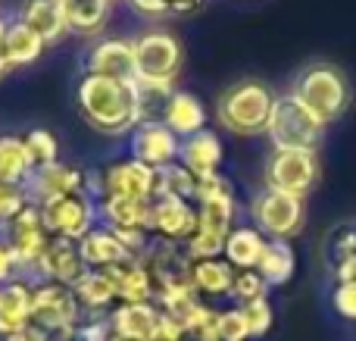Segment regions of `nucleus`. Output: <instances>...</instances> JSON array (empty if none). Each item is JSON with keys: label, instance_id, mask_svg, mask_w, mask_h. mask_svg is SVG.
<instances>
[{"label": "nucleus", "instance_id": "obj_1", "mask_svg": "<svg viewBox=\"0 0 356 341\" xmlns=\"http://www.w3.org/2000/svg\"><path fill=\"white\" fill-rule=\"evenodd\" d=\"M79 113L91 129L104 135H131L141 122V106H138V85L135 81L104 79V75H81L79 91Z\"/></svg>", "mask_w": 356, "mask_h": 341}, {"label": "nucleus", "instance_id": "obj_2", "mask_svg": "<svg viewBox=\"0 0 356 341\" xmlns=\"http://www.w3.org/2000/svg\"><path fill=\"white\" fill-rule=\"evenodd\" d=\"M291 97L325 129L334 119L344 116V110L350 106V81L332 63H316L307 66L291 85Z\"/></svg>", "mask_w": 356, "mask_h": 341}, {"label": "nucleus", "instance_id": "obj_3", "mask_svg": "<svg viewBox=\"0 0 356 341\" xmlns=\"http://www.w3.org/2000/svg\"><path fill=\"white\" fill-rule=\"evenodd\" d=\"M272 104H275V94L263 81L247 79L222 91L219 104H216V119L232 135H259L269 125Z\"/></svg>", "mask_w": 356, "mask_h": 341}, {"label": "nucleus", "instance_id": "obj_4", "mask_svg": "<svg viewBox=\"0 0 356 341\" xmlns=\"http://www.w3.org/2000/svg\"><path fill=\"white\" fill-rule=\"evenodd\" d=\"M85 323V310H81L79 298L69 285L60 282H38L31 292V329L44 341H56L75 326Z\"/></svg>", "mask_w": 356, "mask_h": 341}, {"label": "nucleus", "instance_id": "obj_5", "mask_svg": "<svg viewBox=\"0 0 356 341\" xmlns=\"http://www.w3.org/2000/svg\"><path fill=\"white\" fill-rule=\"evenodd\" d=\"M322 132L325 129L291 94H278L275 97L269 125H266V135L272 138L275 150H319Z\"/></svg>", "mask_w": 356, "mask_h": 341}, {"label": "nucleus", "instance_id": "obj_6", "mask_svg": "<svg viewBox=\"0 0 356 341\" xmlns=\"http://www.w3.org/2000/svg\"><path fill=\"white\" fill-rule=\"evenodd\" d=\"M184 63L181 41L166 29H147L135 38V79L175 85Z\"/></svg>", "mask_w": 356, "mask_h": 341}, {"label": "nucleus", "instance_id": "obj_7", "mask_svg": "<svg viewBox=\"0 0 356 341\" xmlns=\"http://www.w3.org/2000/svg\"><path fill=\"white\" fill-rule=\"evenodd\" d=\"M250 216L269 241H288L307 223V207H303V198L263 188L250 204Z\"/></svg>", "mask_w": 356, "mask_h": 341}, {"label": "nucleus", "instance_id": "obj_8", "mask_svg": "<svg viewBox=\"0 0 356 341\" xmlns=\"http://www.w3.org/2000/svg\"><path fill=\"white\" fill-rule=\"evenodd\" d=\"M319 154L316 150H272L266 160V188L307 198L319 182Z\"/></svg>", "mask_w": 356, "mask_h": 341}, {"label": "nucleus", "instance_id": "obj_9", "mask_svg": "<svg viewBox=\"0 0 356 341\" xmlns=\"http://www.w3.org/2000/svg\"><path fill=\"white\" fill-rule=\"evenodd\" d=\"M3 241H6V248L13 251V260H16V267H19V279L31 282L38 260H41L44 248L50 244V232L41 219V207L29 204L13 223H6ZM31 285H35V282H31Z\"/></svg>", "mask_w": 356, "mask_h": 341}, {"label": "nucleus", "instance_id": "obj_10", "mask_svg": "<svg viewBox=\"0 0 356 341\" xmlns=\"http://www.w3.org/2000/svg\"><path fill=\"white\" fill-rule=\"evenodd\" d=\"M41 219H44V225H47L50 238H66V241H81L88 232H94L100 225L97 200L85 191L44 204Z\"/></svg>", "mask_w": 356, "mask_h": 341}, {"label": "nucleus", "instance_id": "obj_11", "mask_svg": "<svg viewBox=\"0 0 356 341\" xmlns=\"http://www.w3.org/2000/svg\"><path fill=\"white\" fill-rule=\"evenodd\" d=\"M141 263L147 267L156 292H163V288H175V285H191V267H194V260L188 257L184 244L163 241V238H150V244L141 254Z\"/></svg>", "mask_w": 356, "mask_h": 341}, {"label": "nucleus", "instance_id": "obj_12", "mask_svg": "<svg viewBox=\"0 0 356 341\" xmlns=\"http://www.w3.org/2000/svg\"><path fill=\"white\" fill-rule=\"evenodd\" d=\"M104 198L156 200V169H150L147 163L135 160V157L110 163L104 169Z\"/></svg>", "mask_w": 356, "mask_h": 341}, {"label": "nucleus", "instance_id": "obj_13", "mask_svg": "<svg viewBox=\"0 0 356 341\" xmlns=\"http://www.w3.org/2000/svg\"><path fill=\"white\" fill-rule=\"evenodd\" d=\"M131 157L147 163L150 169H166L178 163V150H181V138L169 129L166 122H138L131 132Z\"/></svg>", "mask_w": 356, "mask_h": 341}, {"label": "nucleus", "instance_id": "obj_14", "mask_svg": "<svg viewBox=\"0 0 356 341\" xmlns=\"http://www.w3.org/2000/svg\"><path fill=\"white\" fill-rule=\"evenodd\" d=\"M88 273V263L79 251V241H66V238H50V244L44 248L41 260L35 267L31 282H60V285L72 288L81 276Z\"/></svg>", "mask_w": 356, "mask_h": 341}, {"label": "nucleus", "instance_id": "obj_15", "mask_svg": "<svg viewBox=\"0 0 356 341\" xmlns=\"http://www.w3.org/2000/svg\"><path fill=\"white\" fill-rule=\"evenodd\" d=\"M197 232V204L181 198H163L154 200V213H150V235L163 238L172 244H188V238Z\"/></svg>", "mask_w": 356, "mask_h": 341}, {"label": "nucleus", "instance_id": "obj_16", "mask_svg": "<svg viewBox=\"0 0 356 341\" xmlns=\"http://www.w3.org/2000/svg\"><path fill=\"white\" fill-rule=\"evenodd\" d=\"M25 191H29V200L35 207L69 198V194H81L85 191V169H75L63 160L50 163V166L35 169V175L25 182Z\"/></svg>", "mask_w": 356, "mask_h": 341}, {"label": "nucleus", "instance_id": "obj_17", "mask_svg": "<svg viewBox=\"0 0 356 341\" xmlns=\"http://www.w3.org/2000/svg\"><path fill=\"white\" fill-rule=\"evenodd\" d=\"M88 75L135 81V38H104L85 56Z\"/></svg>", "mask_w": 356, "mask_h": 341}, {"label": "nucleus", "instance_id": "obj_18", "mask_svg": "<svg viewBox=\"0 0 356 341\" xmlns=\"http://www.w3.org/2000/svg\"><path fill=\"white\" fill-rule=\"evenodd\" d=\"M31 292H35V285L25 279H13L6 285H0V341L29 329Z\"/></svg>", "mask_w": 356, "mask_h": 341}, {"label": "nucleus", "instance_id": "obj_19", "mask_svg": "<svg viewBox=\"0 0 356 341\" xmlns=\"http://www.w3.org/2000/svg\"><path fill=\"white\" fill-rule=\"evenodd\" d=\"M104 273L113 279L119 304H154L156 288H154V279H150L147 267L141 263V257L125 260L113 269H104Z\"/></svg>", "mask_w": 356, "mask_h": 341}, {"label": "nucleus", "instance_id": "obj_20", "mask_svg": "<svg viewBox=\"0 0 356 341\" xmlns=\"http://www.w3.org/2000/svg\"><path fill=\"white\" fill-rule=\"evenodd\" d=\"M178 163L184 169L197 175V179H207L216 175L222 166V141L216 132L203 129L191 138H181V150H178Z\"/></svg>", "mask_w": 356, "mask_h": 341}, {"label": "nucleus", "instance_id": "obj_21", "mask_svg": "<svg viewBox=\"0 0 356 341\" xmlns=\"http://www.w3.org/2000/svg\"><path fill=\"white\" fill-rule=\"evenodd\" d=\"M72 292H75V298H79L81 310H85V319L110 317L119 304L113 279L104 273V269H88V273L72 285Z\"/></svg>", "mask_w": 356, "mask_h": 341}, {"label": "nucleus", "instance_id": "obj_22", "mask_svg": "<svg viewBox=\"0 0 356 341\" xmlns=\"http://www.w3.org/2000/svg\"><path fill=\"white\" fill-rule=\"evenodd\" d=\"M79 251H81V257H85L88 269H113L125 260H135V254H131L116 238V232L106 229V225H97L94 232H88L79 241Z\"/></svg>", "mask_w": 356, "mask_h": 341}, {"label": "nucleus", "instance_id": "obj_23", "mask_svg": "<svg viewBox=\"0 0 356 341\" xmlns=\"http://www.w3.org/2000/svg\"><path fill=\"white\" fill-rule=\"evenodd\" d=\"M19 19H22L29 29H35L38 35L47 41V47L69 35V19H66L63 0H25Z\"/></svg>", "mask_w": 356, "mask_h": 341}, {"label": "nucleus", "instance_id": "obj_24", "mask_svg": "<svg viewBox=\"0 0 356 341\" xmlns=\"http://www.w3.org/2000/svg\"><path fill=\"white\" fill-rule=\"evenodd\" d=\"M163 310L156 304H116L110 313L113 335H125L135 341H154Z\"/></svg>", "mask_w": 356, "mask_h": 341}, {"label": "nucleus", "instance_id": "obj_25", "mask_svg": "<svg viewBox=\"0 0 356 341\" xmlns=\"http://www.w3.org/2000/svg\"><path fill=\"white\" fill-rule=\"evenodd\" d=\"M150 213H154V200H131V198H104V200H97L100 225H106V229L150 232Z\"/></svg>", "mask_w": 356, "mask_h": 341}, {"label": "nucleus", "instance_id": "obj_26", "mask_svg": "<svg viewBox=\"0 0 356 341\" xmlns=\"http://www.w3.org/2000/svg\"><path fill=\"white\" fill-rule=\"evenodd\" d=\"M3 50H6L10 66L13 69H22V66H31V63L41 60V54L47 50V41H44L35 29H29V25L16 16V19H6Z\"/></svg>", "mask_w": 356, "mask_h": 341}, {"label": "nucleus", "instance_id": "obj_27", "mask_svg": "<svg viewBox=\"0 0 356 341\" xmlns=\"http://www.w3.org/2000/svg\"><path fill=\"white\" fill-rule=\"evenodd\" d=\"M238 269L225 260V257H213V260H194L191 267V285L200 298H228L234 285Z\"/></svg>", "mask_w": 356, "mask_h": 341}, {"label": "nucleus", "instance_id": "obj_28", "mask_svg": "<svg viewBox=\"0 0 356 341\" xmlns=\"http://www.w3.org/2000/svg\"><path fill=\"white\" fill-rule=\"evenodd\" d=\"M163 122H166L178 138H191V135H197V132L207 129V106H203V100L197 97V94L178 91V88H175L172 100H169V106H166Z\"/></svg>", "mask_w": 356, "mask_h": 341}, {"label": "nucleus", "instance_id": "obj_29", "mask_svg": "<svg viewBox=\"0 0 356 341\" xmlns=\"http://www.w3.org/2000/svg\"><path fill=\"white\" fill-rule=\"evenodd\" d=\"M266 241H269V238H266L257 225H238V229H232V235L225 238L222 257H225L234 269H257L259 260H263Z\"/></svg>", "mask_w": 356, "mask_h": 341}, {"label": "nucleus", "instance_id": "obj_30", "mask_svg": "<svg viewBox=\"0 0 356 341\" xmlns=\"http://www.w3.org/2000/svg\"><path fill=\"white\" fill-rule=\"evenodd\" d=\"M35 175V160L22 135H0V182L25 185Z\"/></svg>", "mask_w": 356, "mask_h": 341}, {"label": "nucleus", "instance_id": "obj_31", "mask_svg": "<svg viewBox=\"0 0 356 341\" xmlns=\"http://www.w3.org/2000/svg\"><path fill=\"white\" fill-rule=\"evenodd\" d=\"M63 6H66L69 31H79V35L100 31L113 13L110 0H63Z\"/></svg>", "mask_w": 356, "mask_h": 341}, {"label": "nucleus", "instance_id": "obj_32", "mask_svg": "<svg viewBox=\"0 0 356 341\" xmlns=\"http://www.w3.org/2000/svg\"><path fill=\"white\" fill-rule=\"evenodd\" d=\"M297 269V257H294V248L288 241H266V251H263V260H259L257 273L266 279V285H284L291 282Z\"/></svg>", "mask_w": 356, "mask_h": 341}, {"label": "nucleus", "instance_id": "obj_33", "mask_svg": "<svg viewBox=\"0 0 356 341\" xmlns=\"http://www.w3.org/2000/svg\"><path fill=\"white\" fill-rule=\"evenodd\" d=\"M197 229L213 232L219 238H228L234 229V194L209 198L197 204Z\"/></svg>", "mask_w": 356, "mask_h": 341}, {"label": "nucleus", "instance_id": "obj_34", "mask_svg": "<svg viewBox=\"0 0 356 341\" xmlns=\"http://www.w3.org/2000/svg\"><path fill=\"white\" fill-rule=\"evenodd\" d=\"M138 106H141V122H163L166 106L175 94V85L169 81H138Z\"/></svg>", "mask_w": 356, "mask_h": 341}, {"label": "nucleus", "instance_id": "obj_35", "mask_svg": "<svg viewBox=\"0 0 356 341\" xmlns=\"http://www.w3.org/2000/svg\"><path fill=\"white\" fill-rule=\"evenodd\" d=\"M181 198V200H194L197 194V175L191 169H184L181 163H172V166L160 169L156 173V198Z\"/></svg>", "mask_w": 356, "mask_h": 341}, {"label": "nucleus", "instance_id": "obj_36", "mask_svg": "<svg viewBox=\"0 0 356 341\" xmlns=\"http://www.w3.org/2000/svg\"><path fill=\"white\" fill-rule=\"evenodd\" d=\"M25 148H29L31 160H35V169L50 166V163H60V141H56L54 132L47 129H31L25 132Z\"/></svg>", "mask_w": 356, "mask_h": 341}, {"label": "nucleus", "instance_id": "obj_37", "mask_svg": "<svg viewBox=\"0 0 356 341\" xmlns=\"http://www.w3.org/2000/svg\"><path fill=\"white\" fill-rule=\"evenodd\" d=\"M266 292H269V285H266V279L257 273V269H238L228 298L238 301V307H241V304H250V301L266 298Z\"/></svg>", "mask_w": 356, "mask_h": 341}, {"label": "nucleus", "instance_id": "obj_38", "mask_svg": "<svg viewBox=\"0 0 356 341\" xmlns=\"http://www.w3.org/2000/svg\"><path fill=\"white\" fill-rule=\"evenodd\" d=\"M241 313H244V319H247V332H250V338L269 335L272 323H275V313H272L269 298H259V301H250V304H241Z\"/></svg>", "mask_w": 356, "mask_h": 341}, {"label": "nucleus", "instance_id": "obj_39", "mask_svg": "<svg viewBox=\"0 0 356 341\" xmlns=\"http://www.w3.org/2000/svg\"><path fill=\"white\" fill-rule=\"evenodd\" d=\"M29 191L25 185H10V182H0V225L13 223L19 213L29 207Z\"/></svg>", "mask_w": 356, "mask_h": 341}, {"label": "nucleus", "instance_id": "obj_40", "mask_svg": "<svg viewBox=\"0 0 356 341\" xmlns=\"http://www.w3.org/2000/svg\"><path fill=\"white\" fill-rule=\"evenodd\" d=\"M216 332H219V341H247L250 332H247V319L241 313V307H228V310H219L216 317Z\"/></svg>", "mask_w": 356, "mask_h": 341}, {"label": "nucleus", "instance_id": "obj_41", "mask_svg": "<svg viewBox=\"0 0 356 341\" xmlns=\"http://www.w3.org/2000/svg\"><path fill=\"white\" fill-rule=\"evenodd\" d=\"M334 310L347 319H356V285H338L334 288Z\"/></svg>", "mask_w": 356, "mask_h": 341}, {"label": "nucleus", "instance_id": "obj_42", "mask_svg": "<svg viewBox=\"0 0 356 341\" xmlns=\"http://www.w3.org/2000/svg\"><path fill=\"white\" fill-rule=\"evenodd\" d=\"M129 3H131V10H135L138 16H144V19H163V16H169L166 0H129Z\"/></svg>", "mask_w": 356, "mask_h": 341}, {"label": "nucleus", "instance_id": "obj_43", "mask_svg": "<svg viewBox=\"0 0 356 341\" xmlns=\"http://www.w3.org/2000/svg\"><path fill=\"white\" fill-rule=\"evenodd\" d=\"M19 279V267L16 260H13V251L6 248V241L0 238V285H6V282Z\"/></svg>", "mask_w": 356, "mask_h": 341}, {"label": "nucleus", "instance_id": "obj_44", "mask_svg": "<svg viewBox=\"0 0 356 341\" xmlns=\"http://www.w3.org/2000/svg\"><path fill=\"white\" fill-rule=\"evenodd\" d=\"M334 276H338V285H356V257L334 263Z\"/></svg>", "mask_w": 356, "mask_h": 341}, {"label": "nucleus", "instance_id": "obj_45", "mask_svg": "<svg viewBox=\"0 0 356 341\" xmlns=\"http://www.w3.org/2000/svg\"><path fill=\"white\" fill-rule=\"evenodd\" d=\"M203 0H166V10L169 16H188V13L200 10Z\"/></svg>", "mask_w": 356, "mask_h": 341}, {"label": "nucleus", "instance_id": "obj_46", "mask_svg": "<svg viewBox=\"0 0 356 341\" xmlns=\"http://www.w3.org/2000/svg\"><path fill=\"white\" fill-rule=\"evenodd\" d=\"M3 35H6V19L0 16V79H3L6 72H10V60H6V50H3Z\"/></svg>", "mask_w": 356, "mask_h": 341}, {"label": "nucleus", "instance_id": "obj_47", "mask_svg": "<svg viewBox=\"0 0 356 341\" xmlns=\"http://www.w3.org/2000/svg\"><path fill=\"white\" fill-rule=\"evenodd\" d=\"M110 341H135V338H125V335H113Z\"/></svg>", "mask_w": 356, "mask_h": 341}, {"label": "nucleus", "instance_id": "obj_48", "mask_svg": "<svg viewBox=\"0 0 356 341\" xmlns=\"http://www.w3.org/2000/svg\"><path fill=\"white\" fill-rule=\"evenodd\" d=\"M110 3H116V0H110Z\"/></svg>", "mask_w": 356, "mask_h": 341}]
</instances>
